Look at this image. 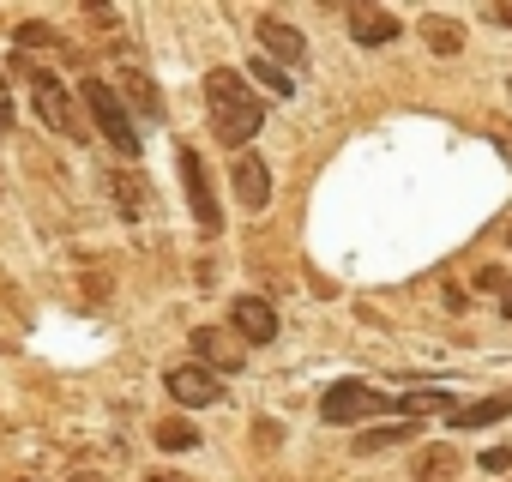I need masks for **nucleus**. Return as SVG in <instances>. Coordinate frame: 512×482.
Here are the masks:
<instances>
[{
	"label": "nucleus",
	"mask_w": 512,
	"mask_h": 482,
	"mask_svg": "<svg viewBox=\"0 0 512 482\" xmlns=\"http://www.w3.org/2000/svg\"><path fill=\"white\" fill-rule=\"evenodd\" d=\"M229 332L241 344H272L278 338V308L266 296H235L229 302Z\"/></svg>",
	"instance_id": "obj_7"
},
{
	"label": "nucleus",
	"mask_w": 512,
	"mask_h": 482,
	"mask_svg": "<svg viewBox=\"0 0 512 482\" xmlns=\"http://www.w3.org/2000/svg\"><path fill=\"white\" fill-rule=\"evenodd\" d=\"M163 386H169V398L187 404V410H211V404H223V380H217L211 368H199V362H175V368L163 374Z\"/></svg>",
	"instance_id": "obj_6"
},
{
	"label": "nucleus",
	"mask_w": 512,
	"mask_h": 482,
	"mask_svg": "<svg viewBox=\"0 0 512 482\" xmlns=\"http://www.w3.org/2000/svg\"><path fill=\"white\" fill-rule=\"evenodd\" d=\"M506 464H512V452H506V446H488V452H482V470H506Z\"/></svg>",
	"instance_id": "obj_21"
},
{
	"label": "nucleus",
	"mask_w": 512,
	"mask_h": 482,
	"mask_svg": "<svg viewBox=\"0 0 512 482\" xmlns=\"http://www.w3.org/2000/svg\"><path fill=\"white\" fill-rule=\"evenodd\" d=\"M127 91H133V103H139V115H151V121H163V97H157V85H151L145 73H127Z\"/></svg>",
	"instance_id": "obj_18"
},
{
	"label": "nucleus",
	"mask_w": 512,
	"mask_h": 482,
	"mask_svg": "<svg viewBox=\"0 0 512 482\" xmlns=\"http://www.w3.org/2000/svg\"><path fill=\"white\" fill-rule=\"evenodd\" d=\"M25 73H31V109L43 115V127H49V133H61V139H73V133H79V115H73L67 85H61L49 67H25Z\"/></svg>",
	"instance_id": "obj_4"
},
{
	"label": "nucleus",
	"mask_w": 512,
	"mask_h": 482,
	"mask_svg": "<svg viewBox=\"0 0 512 482\" xmlns=\"http://www.w3.org/2000/svg\"><path fill=\"white\" fill-rule=\"evenodd\" d=\"M260 43H266V61H284V67H302L308 61V37L284 19H260Z\"/></svg>",
	"instance_id": "obj_10"
},
{
	"label": "nucleus",
	"mask_w": 512,
	"mask_h": 482,
	"mask_svg": "<svg viewBox=\"0 0 512 482\" xmlns=\"http://www.w3.org/2000/svg\"><path fill=\"white\" fill-rule=\"evenodd\" d=\"M175 169H181V187H187V211H193V223H199V229H217L223 211H217V193H211V175H205L199 151H193V145H175Z\"/></svg>",
	"instance_id": "obj_5"
},
{
	"label": "nucleus",
	"mask_w": 512,
	"mask_h": 482,
	"mask_svg": "<svg viewBox=\"0 0 512 482\" xmlns=\"http://www.w3.org/2000/svg\"><path fill=\"white\" fill-rule=\"evenodd\" d=\"M404 440H416L410 422H404V428H362V434H356V452L368 458V452H386V446H404Z\"/></svg>",
	"instance_id": "obj_16"
},
{
	"label": "nucleus",
	"mask_w": 512,
	"mask_h": 482,
	"mask_svg": "<svg viewBox=\"0 0 512 482\" xmlns=\"http://www.w3.org/2000/svg\"><path fill=\"white\" fill-rule=\"evenodd\" d=\"M79 97H85V109H91V121H97V133L115 145V151H127V157H139V127H133V115H127V103H121V91H109L103 79H85L79 85Z\"/></svg>",
	"instance_id": "obj_2"
},
{
	"label": "nucleus",
	"mask_w": 512,
	"mask_h": 482,
	"mask_svg": "<svg viewBox=\"0 0 512 482\" xmlns=\"http://www.w3.org/2000/svg\"><path fill=\"white\" fill-rule=\"evenodd\" d=\"M392 410L410 416V422H422V416H434V410L452 416V398H446V392H404V398H392Z\"/></svg>",
	"instance_id": "obj_14"
},
{
	"label": "nucleus",
	"mask_w": 512,
	"mask_h": 482,
	"mask_svg": "<svg viewBox=\"0 0 512 482\" xmlns=\"http://www.w3.org/2000/svg\"><path fill=\"white\" fill-rule=\"evenodd\" d=\"M0 127H13V97H7V79H0Z\"/></svg>",
	"instance_id": "obj_22"
},
{
	"label": "nucleus",
	"mask_w": 512,
	"mask_h": 482,
	"mask_svg": "<svg viewBox=\"0 0 512 482\" xmlns=\"http://www.w3.org/2000/svg\"><path fill=\"white\" fill-rule=\"evenodd\" d=\"M458 446H446V440H434V446H422L416 452V464H410V482H452L458 476Z\"/></svg>",
	"instance_id": "obj_12"
},
{
	"label": "nucleus",
	"mask_w": 512,
	"mask_h": 482,
	"mask_svg": "<svg viewBox=\"0 0 512 482\" xmlns=\"http://www.w3.org/2000/svg\"><path fill=\"white\" fill-rule=\"evenodd\" d=\"M247 73H253V85H266V91H272L278 103H290V97H296V85H290V73H284L278 61H266V55H260V61H253Z\"/></svg>",
	"instance_id": "obj_15"
},
{
	"label": "nucleus",
	"mask_w": 512,
	"mask_h": 482,
	"mask_svg": "<svg viewBox=\"0 0 512 482\" xmlns=\"http://www.w3.org/2000/svg\"><path fill=\"white\" fill-rule=\"evenodd\" d=\"M488 19H494V25H512V7H494Z\"/></svg>",
	"instance_id": "obj_23"
},
{
	"label": "nucleus",
	"mask_w": 512,
	"mask_h": 482,
	"mask_svg": "<svg viewBox=\"0 0 512 482\" xmlns=\"http://www.w3.org/2000/svg\"><path fill=\"white\" fill-rule=\"evenodd\" d=\"M115 205L127 217H145V175H115Z\"/></svg>",
	"instance_id": "obj_17"
},
{
	"label": "nucleus",
	"mask_w": 512,
	"mask_h": 482,
	"mask_svg": "<svg viewBox=\"0 0 512 482\" xmlns=\"http://www.w3.org/2000/svg\"><path fill=\"white\" fill-rule=\"evenodd\" d=\"M205 109H211V127H217L223 145H241V151H247V139H260L266 103L247 91V79H241L235 67L205 73Z\"/></svg>",
	"instance_id": "obj_1"
},
{
	"label": "nucleus",
	"mask_w": 512,
	"mask_h": 482,
	"mask_svg": "<svg viewBox=\"0 0 512 482\" xmlns=\"http://www.w3.org/2000/svg\"><path fill=\"white\" fill-rule=\"evenodd\" d=\"M428 43H434V55H452L458 49V31L452 25H428Z\"/></svg>",
	"instance_id": "obj_20"
},
{
	"label": "nucleus",
	"mask_w": 512,
	"mask_h": 482,
	"mask_svg": "<svg viewBox=\"0 0 512 482\" xmlns=\"http://www.w3.org/2000/svg\"><path fill=\"white\" fill-rule=\"evenodd\" d=\"M193 356H199V368H211V374H241L247 344L229 338V332H217V326H199V332H193Z\"/></svg>",
	"instance_id": "obj_8"
},
{
	"label": "nucleus",
	"mask_w": 512,
	"mask_h": 482,
	"mask_svg": "<svg viewBox=\"0 0 512 482\" xmlns=\"http://www.w3.org/2000/svg\"><path fill=\"white\" fill-rule=\"evenodd\" d=\"M380 410H392V398L374 392L368 380H338V386H326V398H320V422H332V428L368 422V416H380Z\"/></svg>",
	"instance_id": "obj_3"
},
{
	"label": "nucleus",
	"mask_w": 512,
	"mask_h": 482,
	"mask_svg": "<svg viewBox=\"0 0 512 482\" xmlns=\"http://www.w3.org/2000/svg\"><path fill=\"white\" fill-rule=\"evenodd\" d=\"M500 314H506V320H512V284H506V296H500Z\"/></svg>",
	"instance_id": "obj_24"
},
{
	"label": "nucleus",
	"mask_w": 512,
	"mask_h": 482,
	"mask_svg": "<svg viewBox=\"0 0 512 482\" xmlns=\"http://www.w3.org/2000/svg\"><path fill=\"white\" fill-rule=\"evenodd\" d=\"M350 37L362 49H386V43H398V19L386 7H350Z\"/></svg>",
	"instance_id": "obj_11"
},
{
	"label": "nucleus",
	"mask_w": 512,
	"mask_h": 482,
	"mask_svg": "<svg viewBox=\"0 0 512 482\" xmlns=\"http://www.w3.org/2000/svg\"><path fill=\"white\" fill-rule=\"evenodd\" d=\"M500 416H512V392H494V398H476V404H452V428H488V422H500Z\"/></svg>",
	"instance_id": "obj_13"
},
{
	"label": "nucleus",
	"mask_w": 512,
	"mask_h": 482,
	"mask_svg": "<svg viewBox=\"0 0 512 482\" xmlns=\"http://www.w3.org/2000/svg\"><path fill=\"white\" fill-rule=\"evenodd\" d=\"M151 482H169V476H151Z\"/></svg>",
	"instance_id": "obj_25"
},
{
	"label": "nucleus",
	"mask_w": 512,
	"mask_h": 482,
	"mask_svg": "<svg viewBox=\"0 0 512 482\" xmlns=\"http://www.w3.org/2000/svg\"><path fill=\"white\" fill-rule=\"evenodd\" d=\"M235 199H241L247 211H266V205H272V169H266L260 151H241V157H235Z\"/></svg>",
	"instance_id": "obj_9"
},
{
	"label": "nucleus",
	"mask_w": 512,
	"mask_h": 482,
	"mask_svg": "<svg viewBox=\"0 0 512 482\" xmlns=\"http://www.w3.org/2000/svg\"><path fill=\"white\" fill-rule=\"evenodd\" d=\"M157 446H163V452H187V446H199V434H193L187 422H163V428H157Z\"/></svg>",
	"instance_id": "obj_19"
}]
</instances>
